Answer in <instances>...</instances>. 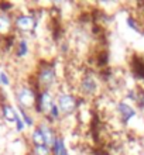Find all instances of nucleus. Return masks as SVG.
<instances>
[{
    "label": "nucleus",
    "instance_id": "ddd939ff",
    "mask_svg": "<svg viewBox=\"0 0 144 155\" xmlns=\"http://www.w3.org/2000/svg\"><path fill=\"white\" fill-rule=\"evenodd\" d=\"M8 27H10V20L7 18V16L0 14V33H4Z\"/></svg>",
    "mask_w": 144,
    "mask_h": 155
},
{
    "label": "nucleus",
    "instance_id": "6e6552de",
    "mask_svg": "<svg viewBox=\"0 0 144 155\" xmlns=\"http://www.w3.org/2000/svg\"><path fill=\"white\" fill-rule=\"evenodd\" d=\"M40 130H41L42 135H44V140H45V144L48 145V147L52 148L54 143H55V140H57V135H55V133H54V130L51 128V126H48L47 123H41L40 124Z\"/></svg>",
    "mask_w": 144,
    "mask_h": 155
},
{
    "label": "nucleus",
    "instance_id": "f03ea898",
    "mask_svg": "<svg viewBox=\"0 0 144 155\" xmlns=\"http://www.w3.org/2000/svg\"><path fill=\"white\" fill-rule=\"evenodd\" d=\"M37 97L38 96L35 94V92L28 86H21L16 90V100L21 109L34 107L37 103Z\"/></svg>",
    "mask_w": 144,
    "mask_h": 155
},
{
    "label": "nucleus",
    "instance_id": "dca6fc26",
    "mask_svg": "<svg viewBox=\"0 0 144 155\" xmlns=\"http://www.w3.org/2000/svg\"><path fill=\"white\" fill-rule=\"evenodd\" d=\"M140 155H144V152H141V154H140Z\"/></svg>",
    "mask_w": 144,
    "mask_h": 155
},
{
    "label": "nucleus",
    "instance_id": "f257e3e1",
    "mask_svg": "<svg viewBox=\"0 0 144 155\" xmlns=\"http://www.w3.org/2000/svg\"><path fill=\"white\" fill-rule=\"evenodd\" d=\"M57 103L58 109L64 116H71L72 113H75L76 107H78V100L72 93H65V92H61V93L57 94Z\"/></svg>",
    "mask_w": 144,
    "mask_h": 155
},
{
    "label": "nucleus",
    "instance_id": "4468645a",
    "mask_svg": "<svg viewBox=\"0 0 144 155\" xmlns=\"http://www.w3.org/2000/svg\"><path fill=\"white\" fill-rule=\"evenodd\" d=\"M48 114H49V117L52 118V120H58V118H59L61 111H59V109H58L57 103H54V104H52V107H51V109H49V111H48Z\"/></svg>",
    "mask_w": 144,
    "mask_h": 155
},
{
    "label": "nucleus",
    "instance_id": "20e7f679",
    "mask_svg": "<svg viewBox=\"0 0 144 155\" xmlns=\"http://www.w3.org/2000/svg\"><path fill=\"white\" fill-rule=\"evenodd\" d=\"M116 109H117V113H119L120 118L124 124H127L130 120H133L137 116V110L127 102H119Z\"/></svg>",
    "mask_w": 144,
    "mask_h": 155
},
{
    "label": "nucleus",
    "instance_id": "7ed1b4c3",
    "mask_svg": "<svg viewBox=\"0 0 144 155\" xmlns=\"http://www.w3.org/2000/svg\"><path fill=\"white\" fill-rule=\"evenodd\" d=\"M37 81H38V85L41 87H44V90H49L55 85V82H57V72H55V69L52 66L49 65L42 66L37 75Z\"/></svg>",
    "mask_w": 144,
    "mask_h": 155
},
{
    "label": "nucleus",
    "instance_id": "2eb2a0df",
    "mask_svg": "<svg viewBox=\"0 0 144 155\" xmlns=\"http://www.w3.org/2000/svg\"><path fill=\"white\" fill-rule=\"evenodd\" d=\"M0 83L4 86H8L10 85V78L6 75V72L4 71H0Z\"/></svg>",
    "mask_w": 144,
    "mask_h": 155
},
{
    "label": "nucleus",
    "instance_id": "9b49d317",
    "mask_svg": "<svg viewBox=\"0 0 144 155\" xmlns=\"http://www.w3.org/2000/svg\"><path fill=\"white\" fill-rule=\"evenodd\" d=\"M27 52H28V44H27V41L25 40H20V42H18V45H17V57L18 58H23L27 55Z\"/></svg>",
    "mask_w": 144,
    "mask_h": 155
},
{
    "label": "nucleus",
    "instance_id": "9d476101",
    "mask_svg": "<svg viewBox=\"0 0 144 155\" xmlns=\"http://www.w3.org/2000/svg\"><path fill=\"white\" fill-rule=\"evenodd\" d=\"M31 143L33 145H47L45 144V140H44V135H42L40 127H35L33 131H31Z\"/></svg>",
    "mask_w": 144,
    "mask_h": 155
},
{
    "label": "nucleus",
    "instance_id": "0eeeda50",
    "mask_svg": "<svg viewBox=\"0 0 144 155\" xmlns=\"http://www.w3.org/2000/svg\"><path fill=\"white\" fill-rule=\"evenodd\" d=\"M2 116L7 123H16L18 114H17L16 109L10 104V103H3L2 104Z\"/></svg>",
    "mask_w": 144,
    "mask_h": 155
},
{
    "label": "nucleus",
    "instance_id": "1a4fd4ad",
    "mask_svg": "<svg viewBox=\"0 0 144 155\" xmlns=\"http://www.w3.org/2000/svg\"><path fill=\"white\" fill-rule=\"evenodd\" d=\"M52 155H69L62 137H57V140H55V143L52 145Z\"/></svg>",
    "mask_w": 144,
    "mask_h": 155
},
{
    "label": "nucleus",
    "instance_id": "39448f33",
    "mask_svg": "<svg viewBox=\"0 0 144 155\" xmlns=\"http://www.w3.org/2000/svg\"><path fill=\"white\" fill-rule=\"evenodd\" d=\"M14 25L21 33H28L35 27V18L33 16H30V14H20L14 20Z\"/></svg>",
    "mask_w": 144,
    "mask_h": 155
},
{
    "label": "nucleus",
    "instance_id": "f8f14e48",
    "mask_svg": "<svg viewBox=\"0 0 144 155\" xmlns=\"http://www.w3.org/2000/svg\"><path fill=\"white\" fill-rule=\"evenodd\" d=\"M34 155H52V148L48 145H35Z\"/></svg>",
    "mask_w": 144,
    "mask_h": 155
},
{
    "label": "nucleus",
    "instance_id": "423d86ee",
    "mask_svg": "<svg viewBox=\"0 0 144 155\" xmlns=\"http://www.w3.org/2000/svg\"><path fill=\"white\" fill-rule=\"evenodd\" d=\"M79 87H81L83 94L92 96V94H95L96 92H98V81H96L92 75H85V76L81 79Z\"/></svg>",
    "mask_w": 144,
    "mask_h": 155
}]
</instances>
